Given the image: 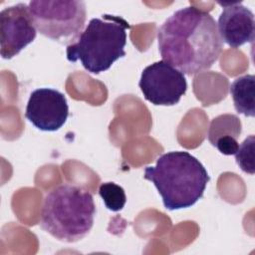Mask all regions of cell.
<instances>
[{
  "instance_id": "1",
  "label": "cell",
  "mask_w": 255,
  "mask_h": 255,
  "mask_svg": "<svg viewBox=\"0 0 255 255\" xmlns=\"http://www.w3.org/2000/svg\"><path fill=\"white\" fill-rule=\"evenodd\" d=\"M157 42L162 60L185 75L211 68L223 47L213 17L193 6L169 16L157 31Z\"/></svg>"
},
{
  "instance_id": "2",
  "label": "cell",
  "mask_w": 255,
  "mask_h": 255,
  "mask_svg": "<svg viewBox=\"0 0 255 255\" xmlns=\"http://www.w3.org/2000/svg\"><path fill=\"white\" fill-rule=\"evenodd\" d=\"M143 177L151 181L168 210L188 208L203 195L210 179L203 164L187 151H169L147 166Z\"/></svg>"
},
{
  "instance_id": "3",
  "label": "cell",
  "mask_w": 255,
  "mask_h": 255,
  "mask_svg": "<svg viewBox=\"0 0 255 255\" xmlns=\"http://www.w3.org/2000/svg\"><path fill=\"white\" fill-rule=\"evenodd\" d=\"M96 205L90 191L72 184H62L44 197L40 226L64 242L82 240L92 229Z\"/></svg>"
},
{
  "instance_id": "4",
  "label": "cell",
  "mask_w": 255,
  "mask_h": 255,
  "mask_svg": "<svg viewBox=\"0 0 255 255\" xmlns=\"http://www.w3.org/2000/svg\"><path fill=\"white\" fill-rule=\"evenodd\" d=\"M129 28L128 22L121 16L105 14L103 18L91 19L78 40L68 45V61H80L92 74L109 70L117 60L126 56L127 30Z\"/></svg>"
},
{
  "instance_id": "5",
  "label": "cell",
  "mask_w": 255,
  "mask_h": 255,
  "mask_svg": "<svg viewBox=\"0 0 255 255\" xmlns=\"http://www.w3.org/2000/svg\"><path fill=\"white\" fill-rule=\"evenodd\" d=\"M28 6L40 34L62 44L78 40L87 17L84 1L33 0Z\"/></svg>"
},
{
  "instance_id": "6",
  "label": "cell",
  "mask_w": 255,
  "mask_h": 255,
  "mask_svg": "<svg viewBox=\"0 0 255 255\" xmlns=\"http://www.w3.org/2000/svg\"><path fill=\"white\" fill-rule=\"evenodd\" d=\"M138 86L144 99L155 106H174L187 90L184 74L163 60L143 69Z\"/></svg>"
},
{
  "instance_id": "7",
  "label": "cell",
  "mask_w": 255,
  "mask_h": 255,
  "mask_svg": "<svg viewBox=\"0 0 255 255\" xmlns=\"http://www.w3.org/2000/svg\"><path fill=\"white\" fill-rule=\"evenodd\" d=\"M37 35L29 6L18 3L4 8L0 12V53L3 59H12Z\"/></svg>"
},
{
  "instance_id": "8",
  "label": "cell",
  "mask_w": 255,
  "mask_h": 255,
  "mask_svg": "<svg viewBox=\"0 0 255 255\" xmlns=\"http://www.w3.org/2000/svg\"><path fill=\"white\" fill-rule=\"evenodd\" d=\"M69 106L65 95L52 88H40L29 97L25 118L38 129L56 131L67 122Z\"/></svg>"
},
{
  "instance_id": "9",
  "label": "cell",
  "mask_w": 255,
  "mask_h": 255,
  "mask_svg": "<svg viewBox=\"0 0 255 255\" xmlns=\"http://www.w3.org/2000/svg\"><path fill=\"white\" fill-rule=\"evenodd\" d=\"M223 10L218 18L217 29L222 42L231 48L253 43L255 21L253 12L241 2H218Z\"/></svg>"
},
{
  "instance_id": "10",
  "label": "cell",
  "mask_w": 255,
  "mask_h": 255,
  "mask_svg": "<svg viewBox=\"0 0 255 255\" xmlns=\"http://www.w3.org/2000/svg\"><path fill=\"white\" fill-rule=\"evenodd\" d=\"M230 94L237 113L245 117L255 116V77L244 75L233 81Z\"/></svg>"
},
{
  "instance_id": "11",
  "label": "cell",
  "mask_w": 255,
  "mask_h": 255,
  "mask_svg": "<svg viewBox=\"0 0 255 255\" xmlns=\"http://www.w3.org/2000/svg\"><path fill=\"white\" fill-rule=\"evenodd\" d=\"M242 131V125L239 118L235 115L225 114L214 118L209 125L207 138L213 145L222 136H232L238 138Z\"/></svg>"
},
{
  "instance_id": "12",
  "label": "cell",
  "mask_w": 255,
  "mask_h": 255,
  "mask_svg": "<svg viewBox=\"0 0 255 255\" xmlns=\"http://www.w3.org/2000/svg\"><path fill=\"white\" fill-rule=\"evenodd\" d=\"M99 194L106 207L114 212L122 210L127 202V196L124 188L115 182L102 183L99 187Z\"/></svg>"
},
{
  "instance_id": "13",
  "label": "cell",
  "mask_w": 255,
  "mask_h": 255,
  "mask_svg": "<svg viewBox=\"0 0 255 255\" xmlns=\"http://www.w3.org/2000/svg\"><path fill=\"white\" fill-rule=\"evenodd\" d=\"M254 144L255 137L253 134L246 137L239 145L237 152L234 154L239 167L246 173L254 174Z\"/></svg>"
},
{
  "instance_id": "14",
  "label": "cell",
  "mask_w": 255,
  "mask_h": 255,
  "mask_svg": "<svg viewBox=\"0 0 255 255\" xmlns=\"http://www.w3.org/2000/svg\"><path fill=\"white\" fill-rule=\"evenodd\" d=\"M222 154L233 155L237 152L239 143L236 138L232 136H222L219 137L213 144Z\"/></svg>"
}]
</instances>
